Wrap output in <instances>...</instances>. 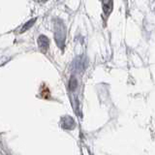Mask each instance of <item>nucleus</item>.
<instances>
[{"instance_id":"obj_1","label":"nucleus","mask_w":155,"mask_h":155,"mask_svg":"<svg viewBox=\"0 0 155 155\" xmlns=\"http://www.w3.org/2000/svg\"><path fill=\"white\" fill-rule=\"evenodd\" d=\"M54 37H55L57 45L60 48H63V46H64V41H65V28L62 23L56 24L55 25Z\"/></svg>"},{"instance_id":"obj_2","label":"nucleus","mask_w":155,"mask_h":155,"mask_svg":"<svg viewBox=\"0 0 155 155\" xmlns=\"http://www.w3.org/2000/svg\"><path fill=\"white\" fill-rule=\"evenodd\" d=\"M38 45L42 52H46L48 50V38L45 35H41L38 38Z\"/></svg>"},{"instance_id":"obj_3","label":"nucleus","mask_w":155,"mask_h":155,"mask_svg":"<svg viewBox=\"0 0 155 155\" xmlns=\"http://www.w3.org/2000/svg\"><path fill=\"white\" fill-rule=\"evenodd\" d=\"M102 8L106 16H109L113 10V1L111 0H103L102 1Z\"/></svg>"},{"instance_id":"obj_4","label":"nucleus","mask_w":155,"mask_h":155,"mask_svg":"<svg viewBox=\"0 0 155 155\" xmlns=\"http://www.w3.org/2000/svg\"><path fill=\"white\" fill-rule=\"evenodd\" d=\"M75 126V122L70 116H65L62 119V127L65 129H73Z\"/></svg>"},{"instance_id":"obj_5","label":"nucleus","mask_w":155,"mask_h":155,"mask_svg":"<svg viewBox=\"0 0 155 155\" xmlns=\"http://www.w3.org/2000/svg\"><path fill=\"white\" fill-rule=\"evenodd\" d=\"M41 97L43 99H50L51 98V92L50 89L48 88L47 86L44 85L42 87V90H41Z\"/></svg>"},{"instance_id":"obj_6","label":"nucleus","mask_w":155,"mask_h":155,"mask_svg":"<svg viewBox=\"0 0 155 155\" xmlns=\"http://www.w3.org/2000/svg\"><path fill=\"white\" fill-rule=\"evenodd\" d=\"M35 21H36V18H34V19H30L29 21H27L25 24L23 25V27L21 28V33H24L25 31H27L29 28H30L34 23H35Z\"/></svg>"},{"instance_id":"obj_7","label":"nucleus","mask_w":155,"mask_h":155,"mask_svg":"<svg viewBox=\"0 0 155 155\" xmlns=\"http://www.w3.org/2000/svg\"><path fill=\"white\" fill-rule=\"evenodd\" d=\"M77 86H78V80L76 79L75 77H72L70 79V81H69V88H70V90H72V91L76 90Z\"/></svg>"}]
</instances>
